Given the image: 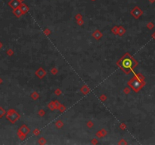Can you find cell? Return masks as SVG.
I'll return each mask as SVG.
<instances>
[{"label": "cell", "instance_id": "6da1fadb", "mask_svg": "<svg viewBox=\"0 0 155 145\" xmlns=\"http://www.w3.org/2000/svg\"><path fill=\"white\" fill-rule=\"evenodd\" d=\"M122 66H123V68H126V69L131 68V67H132V61L130 59H129V58L124 59L123 61V63H122Z\"/></svg>", "mask_w": 155, "mask_h": 145}, {"label": "cell", "instance_id": "7a4b0ae2", "mask_svg": "<svg viewBox=\"0 0 155 145\" xmlns=\"http://www.w3.org/2000/svg\"><path fill=\"white\" fill-rule=\"evenodd\" d=\"M20 4H21V2L19 1V0H11V2L9 3L11 7L12 8H15V9H16L17 7H19Z\"/></svg>", "mask_w": 155, "mask_h": 145}, {"label": "cell", "instance_id": "3957f363", "mask_svg": "<svg viewBox=\"0 0 155 145\" xmlns=\"http://www.w3.org/2000/svg\"><path fill=\"white\" fill-rule=\"evenodd\" d=\"M15 15H17V16H19L20 15V14H19V12H20V10H16L15 11Z\"/></svg>", "mask_w": 155, "mask_h": 145}]
</instances>
